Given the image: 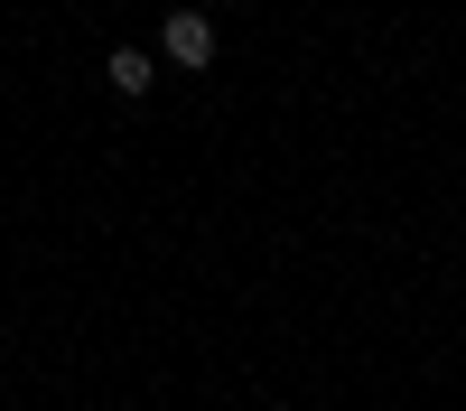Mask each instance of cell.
<instances>
[{
  "instance_id": "6da1fadb",
  "label": "cell",
  "mask_w": 466,
  "mask_h": 411,
  "mask_svg": "<svg viewBox=\"0 0 466 411\" xmlns=\"http://www.w3.org/2000/svg\"><path fill=\"white\" fill-rule=\"evenodd\" d=\"M159 47H168L177 66H215V19H206V10H168Z\"/></svg>"
},
{
  "instance_id": "7a4b0ae2",
  "label": "cell",
  "mask_w": 466,
  "mask_h": 411,
  "mask_svg": "<svg viewBox=\"0 0 466 411\" xmlns=\"http://www.w3.org/2000/svg\"><path fill=\"white\" fill-rule=\"evenodd\" d=\"M112 94H149V57H140V47L112 57Z\"/></svg>"
}]
</instances>
